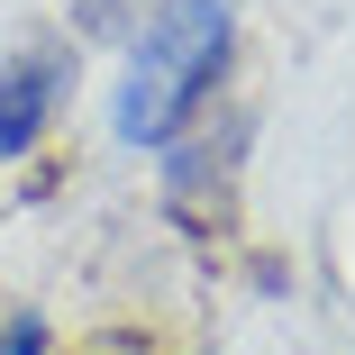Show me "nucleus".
I'll use <instances>...</instances> for the list:
<instances>
[{"label":"nucleus","mask_w":355,"mask_h":355,"mask_svg":"<svg viewBox=\"0 0 355 355\" xmlns=\"http://www.w3.org/2000/svg\"><path fill=\"white\" fill-rule=\"evenodd\" d=\"M237 64V0H155L119 37V83H110V137L128 155H164L200 110L219 101Z\"/></svg>","instance_id":"1"},{"label":"nucleus","mask_w":355,"mask_h":355,"mask_svg":"<svg viewBox=\"0 0 355 355\" xmlns=\"http://www.w3.org/2000/svg\"><path fill=\"white\" fill-rule=\"evenodd\" d=\"M73 83H83V37H37V46H19L10 64H0V173L28 164L55 137Z\"/></svg>","instance_id":"2"},{"label":"nucleus","mask_w":355,"mask_h":355,"mask_svg":"<svg viewBox=\"0 0 355 355\" xmlns=\"http://www.w3.org/2000/svg\"><path fill=\"white\" fill-rule=\"evenodd\" d=\"M237 146H246V128H228V137H173L164 146V209L173 219H191V228H219L228 219V200H237Z\"/></svg>","instance_id":"3"},{"label":"nucleus","mask_w":355,"mask_h":355,"mask_svg":"<svg viewBox=\"0 0 355 355\" xmlns=\"http://www.w3.org/2000/svg\"><path fill=\"white\" fill-rule=\"evenodd\" d=\"M155 0H73V37H128Z\"/></svg>","instance_id":"4"},{"label":"nucleus","mask_w":355,"mask_h":355,"mask_svg":"<svg viewBox=\"0 0 355 355\" xmlns=\"http://www.w3.org/2000/svg\"><path fill=\"white\" fill-rule=\"evenodd\" d=\"M0 355H55L46 319H37V310H19V319H0Z\"/></svg>","instance_id":"5"}]
</instances>
